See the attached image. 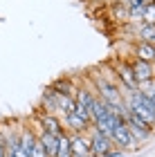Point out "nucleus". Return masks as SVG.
Instances as JSON below:
<instances>
[{
	"mask_svg": "<svg viewBox=\"0 0 155 157\" xmlns=\"http://www.w3.org/2000/svg\"><path fill=\"white\" fill-rule=\"evenodd\" d=\"M110 141L119 148V151H122V148H124V151H128V148H139V146H137V141L130 137L128 128L124 126V121H122V124H119L117 128H112V132H110Z\"/></svg>",
	"mask_w": 155,
	"mask_h": 157,
	"instance_id": "20e7f679",
	"label": "nucleus"
},
{
	"mask_svg": "<svg viewBox=\"0 0 155 157\" xmlns=\"http://www.w3.org/2000/svg\"><path fill=\"white\" fill-rule=\"evenodd\" d=\"M128 63H130V70H133V74H135L139 85L155 78V65L153 63H146V61H139V59H130Z\"/></svg>",
	"mask_w": 155,
	"mask_h": 157,
	"instance_id": "39448f33",
	"label": "nucleus"
},
{
	"mask_svg": "<svg viewBox=\"0 0 155 157\" xmlns=\"http://www.w3.org/2000/svg\"><path fill=\"white\" fill-rule=\"evenodd\" d=\"M110 155H112V157H128V155H126V153H122V151H117V148H115V151H112Z\"/></svg>",
	"mask_w": 155,
	"mask_h": 157,
	"instance_id": "dca6fc26",
	"label": "nucleus"
},
{
	"mask_svg": "<svg viewBox=\"0 0 155 157\" xmlns=\"http://www.w3.org/2000/svg\"><path fill=\"white\" fill-rule=\"evenodd\" d=\"M122 121H124V126L128 128V132H130V137L137 141H146V139H151V135H153V130L155 128H151V126H146L139 117H135L130 110H126L124 108V115H122Z\"/></svg>",
	"mask_w": 155,
	"mask_h": 157,
	"instance_id": "f03ea898",
	"label": "nucleus"
},
{
	"mask_svg": "<svg viewBox=\"0 0 155 157\" xmlns=\"http://www.w3.org/2000/svg\"><path fill=\"white\" fill-rule=\"evenodd\" d=\"M38 141L43 146V151L47 157H54L56 155V148H59V137L61 135H52V132H45V130H38Z\"/></svg>",
	"mask_w": 155,
	"mask_h": 157,
	"instance_id": "9d476101",
	"label": "nucleus"
},
{
	"mask_svg": "<svg viewBox=\"0 0 155 157\" xmlns=\"http://www.w3.org/2000/svg\"><path fill=\"white\" fill-rule=\"evenodd\" d=\"M142 23H146V25H155V2L144 5V18H142Z\"/></svg>",
	"mask_w": 155,
	"mask_h": 157,
	"instance_id": "2eb2a0df",
	"label": "nucleus"
},
{
	"mask_svg": "<svg viewBox=\"0 0 155 157\" xmlns=\"http://www.w3.org/2000/svg\"><path fill=\"white\" fill-rule=\"evenodd\" d=\"M54 157H74L72 155V148H70V135L63 132L59 137V148H56V155Z\"/></svg>",
	"mask_w": 155,
	"mask_h": 157,
	"instance_id": "4468645a",
	"label": "nucleus"
},
{
	"mask_svg": "<svg viewBox=\"0 0 155 157\" xmlns=\"http://www.w3.org/2000/svg\"><path fill=\"white\" fill-rule=\"evenodd\" d=\"M153 2H155V0H153Z\"/></svg>",
	"mask_w": 155,
	"mask_h": 157,
	"instance_id": "6ab92c4d",
	"label": "nucleus"
},
{
	"mask_svg": "<svg viewBox=\"0 0 155 157\" xmlns=\"http://www.w3.org/2000/svg\"><path fill=\"white\" fill-rule=\"evenodd\" d=\"M135 34H137V40H142V43H151V45H155V25L139 23Z\"/></svg>",
	"mask_w": 155,
	"mask_h": 157,
	"instance_id": "ddd939ff",
	"label": "nucleus"
},
{
	"mask_svg": "<svg viewBox=\"0 0 155 157\" xmlns=\"http://www.w3.org/2000/svg\"><path fill=\"white\" fill-rule=\"evenodd\" d=\"M70 148H72L74 157H92L90 155V137H88V132L70 135Z\"/></svg>",
	"mask_w": 155,
	"mask_h": 157,
	"instance_id": "423d86ee",
	"label": "nucleus"
},
{
	"mask_svg": "<svg viewBox=\"0 0 155 157\" xmlns=\"http://www.w3.org/2000/svg\"><path fill=\"white\" fill-rule=\"evenodd\" d=\"M124 108L130 110L135 117H139L146 126H155V105L146 94H142L139 90L135 92H124Z\"/></svg>",
	"mask_w": 155,
	"mask_h": 157,
	"instance_id": "f257e3e1",
	"label": "nucleus"
},
{
	"mask_svg": "<svg viewBox=\"0 0 155 157\" xmlns=\"http://www.w3.org/2000/svg\"><path fill=\"white\" fill-rule=\"evenodd\" d=\"M56 101H59V92H54L52 88H47L43 92V97H41V103H43L45 112H50V115H59V105H56Z\"/></svg>",
	"mask_w": 155,
	"mask_h": 157,
	"instance_id": "f8f14e48",
	"label": "nucleus"
},
{
	"mask_svg": "<svg viewBox=\"0 0 155 157\" xmlns=\"http://www.w3.org/2000/svg\"><path fill=\"white\" fill-rule=\"evenodd\" d=\"M63 121H65V128H68V135H79V132H90V126L88 121H83L79 115H74V112H70V115L63 117Z\"/></svg>",
	"mask_w": 155,
	"mask_h": 157,
	"instance_id": "6e6552de",
	"label": "nucleus"
},
{
	"mask_svg": "<svg viewBox=\"0 0 155 157\" xmlns=\"http://www.w3.org/2000/svg\"><path fill=\"white\" fill-rule=\"evenodd\" d=\"M38 126H41V130L52 132V135H63V132H65V128H63L59 115H50V112L38 115Z\"/></svg>",
	"mask_w": 155,
	"mask_h": 157,
	"instance_id": "0eeeda50",
	"label": "nucleus"
},
{
	"mask_svg": "<svg viewBox=\"0 0 155 157\" xmlns=\"http://www.w3.org/2000/svg\"><path fill=\"white\" fill-rule=\"evenodd\" d=\"M88 137H90V155H92V157L110 155L112 151H115V144L110 141V137L101 135L99 130H95V128H90ZM117 151H119V148H117Z\"/></svg>",
	"mask_w": 155,
	"mask_h": 157,
	"instance_id": "7ed1b4c3",
	"label": "nucleus"
},
{
	"mask_svg": "<svg viewBox=\"0 0 155 157\" xmlns=\"http://www.w3.org/2000/svg\"><path fill=\"white\" fill-rule=\"evenodd\" d=\"M50 88L54 92H59V94H68V97H74V92H76V85L72 78H68V76H63V78H56V81H52Z\"/></svg>",
	"mask_w": 155,
	"mask_h": 157,
	"instance_id": "9b49d317",
	"label": "nucleus"
},
{
	"mask_svg": "<svg viewBox=\"0 0 155 157\" xmlns=\"http://www.w3.org/2000/svg\"><path fill=\"white\" fill-rule=\"evenodd\" d=\"M151 101H153V105H155V94H153V97H151Z\"/></svg>",
	"mask_w": 155,
	"mask_h": 157,
	"instance_id": "f3484780",
	"label": "nucleus"
},
{
	"mask_svg": "<svg viewBox=\"0 0 155 157\" xmlns=\"http://www.w3.org/2000/svg\"><path fill=\"white\" fill-rule=\"evenodd\" d=\"M101 157H112V155H101Z\"/></svg>",
	"mask_w": 155,
	"mask_h": 157,
	"instance_id": "a211bd4d",
	"label": "nucleus"
},
{
	"mask_svg": "<svg viewBox=\"0 0 155 157\" xmlns=\"http://www.w3.org/2000/svg\"><path fill=\"white\" fill-rule=\"evenodd\" d=\"M133 59H139V61H146V63H155V45L151 43H133Z\"/></svg>",
	"mask_w": 155,
	"mask_h": 157,
	"instance_id": "1a4fd4ad",
	"label": "nucleus"
}]
</instances>
